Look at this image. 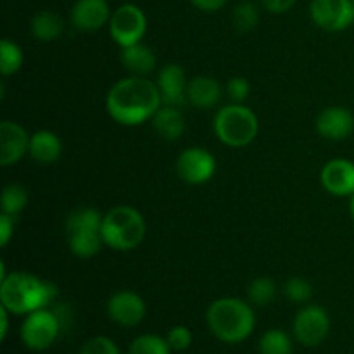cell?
Segmentation results:
<instances>
[{
    "label": "cell",
    "mask_w": 354,
    "mask_h": 354,
    "mask_svg": "<svg viewBox=\"0 0 354 354\" xmlns=\"http://www.w3.org/2000/svg\"><path fill=\"white\" fill-rule=\"evenodd\" d=\"M162 106L158 83L147 76H128L111 86L106 109L116 123L137 127L151 120Z\"/></svg>",
    "instance_id": "6da1fadb"
},
{
    "label": "cell",
    "mask_w": 354,
    "mask_h": 354,
    "mask_svg": "<svg viewBox=\"0 0 354 354\" xmlns=\"http://www.w3.org/2000/svg\"><path fill=\"white\" fill-rule=\"evenodd\" d=\"M57 296L55 283L24 272L9 273L0 282L2 306L12 315H30L48 308Z\"/></svg>",
    "instance_id": "7a4b0ae2"
},
{
    "label": "cell",
    "mask_w": 354,
    "mask_h": 354,
    "mask_svg": "<svg viewBox=\"0 0 354 354\" xmlns=\"http://www.w3.org/2000/svg\"><path fill=\"white\" fill-rule=\"evenodd\" d=\"M207 327L227 344H237L245 341L252 334L256 325L254 311L245 301L237 297H221L216 299L206 313Z\"/></svg>",
    "instance_id": "3957f363"
},
{
    "label": "cell",
    "mask_w": 354,
    "mask_h": 354,
    "mask_svg": "<svg viewBox=\"0 0 354 354\" xmlns=\"http://www.w3.org/2000/svg\"><path fill=\"white\" fill-rule=\"evenodd\" d=\"M145 237V220L131 206H116L104 214L102 241L116 251H131Z\"/></svg>",
    "instance_id": "277c9868"
},
{
    "label": "cell",
    "mask_w": 354,
    "mask_h": 354,
    "mask_svg": "<svg viewBox=\"0 0 354 354\" xmlns=\"http://www.w3.org/2000/svg\"><path fill=\"white\" fill-rule=\"evenodd\" d=\"M104 216L95 207H80L73 211L66 220L68 244L73 254L78 258H92L100 251Z\"/></svg>",
    "instance_id": "5b68a950"
},
{
    "label": "cell",
    "mask_w": 354,
    "mask_h": 354,
    "mask_svg": "<svg viewBox=\"0 0 354 354\" xmlns=\"http://www.w3.org/2000/svg\"><path fill=\"white\" fill-rule=\"evenodd\" d=\"M214 133L228 147H245L256 138L259 123L256 114L244 104L221 107L214 116Z\"/></svg>",
    "instance_id": "8992f818"
},
{
    "label": "cell",
    "mask_w": 354,
    "mask_h": 354,
    "mask_svg": "<svg viewBox=\"0 0 354 354\" xmlns=\"http://www.w3.org/2000/svg\"><path fill=\"white\" fill-rule=\"evenodd\" d=\"M61 322L54 310L41 308L33 311L26 317V320L21 325V341L28 349L33 351H44L48 346L55 342V339L61 335Z\"/></svg>",
    "instance_id": "52a82bcc"
},
{
    "label": "cell",
    "mask_w": 354,
    "mask_h": 354,
    "mask_svg": "<svg viewBox=\"0 0 354 354\" xmlns=\"http://www.w3.org/2000/svg\"><path fill=\"white\" fill-rule=\"evenodd\" d=\"M109 31L121 48L140 44L147 31V17L135 3H123L111 14Z\"/></svg>",
    "instance_id": "ba28073f"
},
{
    "label": "cell",
    "mask_w": 354,
    "mask_h": 354,
    "mask_svg": "<svg viewBox=\"0 0 354 354\" xmlns=\"http://www.w3.org/2000/svg\"><path fill=\"white\" fill-rule=\"evenodd\" d=\"M313 23L325 31H342L354 23V0H311Z\"/></svg>",
    "instance_id": "9c48e42d"
},
{
    "label": "cell",
    "mask_w": 354,
    "mask_h": 354,
    "mask_svg": "<svg viewBox=\"0 0 354 354\" xmlns=\"http://www.w3.org/2000/svg\"><path fill=\"white\" fill-rule=\"evenodd\" d=\"M176 171L183 182L203 185L216 173V159L203 147H189L176 159Z\"/></svg>",
    "instance_id": "30bf717a"
},
{
    "label": "cell",
    "mask_w": 354,
    "mask_h": 354,
    "mask_svg": "<svg viewBox=\"0 0 354 354\" xmlns=\"http://www.w3.org/2000/svg\"><path fill=\"white\" fill-rule=\"evenodd\" d=\"M330 332V317L322 306H306L296 315L294 320V335L303 346L313 348Z\"/></svg>",
    "instance_id": "8fae6325"
},
{
    "label": "cell",
    "mask_w": 354,
    "mask_h": 354,
    "mask_svg": "<svg viewBox=\"0 0 354 354\" xmlns=\"http://www.w3.org/2000/svg\"><path fill=\"white\" fill-rule=\"evenodd\" d=\"M28 131L16 121L3 120L0 123V165L12 166L30 152Z\"/></svg>",
    "instance_id": "7c38bea8"
},
{
    "label": "cell",
    "mask_w": 354,
    "mask_h": 354,
    "mask_svg": "<svg viewBox=\"0 0 354 354\" xmlns=\"http://www.w3.org/2000/svg\"><path fill=\"white\" fill-rule=\"evenodd\" d=\"M107 315L113 322L123 327H135L145 317V303L131 290H120L107 301Z\"/></svg>",
    "instance_id": "4fadbf2b"
},
{
    "label": "cell",
    "mask_w": 354,
    "mask_h": 354,
    "mask_svg": "<svg viewBox=\"0 0 354 354\" xmlns=\"http://www.w3.org/2000/svg\"><path fill=\"white\" fill-rule=\"evenodd\" d=\"M322 185L332 196H354V162L344 158L328 161L322 169Z\"/></svg>",
    "instance_id": "5bb4252c"
},
{
    "label": "cell",
    "mask_w": 354,
    "mask_h": 354,
    "mask_svg": "<svg viewBox=\"0 0 354 354\" xmlns=\"http://www.w3.org/2000/svg\"><path fill=\"white\" fill-rule=\"evenodd\" d=\"M158 88L165 106L180 107L185 106L187 100V82L185 71L178 64L162 66L158 75Z\"/></svg>",
    "instance_id": "9a60e30c"
},
{
    "label": "cell",
    "mask_w": 354,
    "mask_h": 354,
    "mask_svg": "<svg viewBox=\"0 0 354 354\" xmlns=\"http://www.w3.org/2000/svg\"><path fill=\"white\" fill-rule=\"evenodd\" d=\"M109 19L107 0H76L71 7V23L80 31H97Z\"/></svg>",
    "instance_id": "2e32d148"
},
{
    "label": "cell",
    "mask_w": 354,
    "mask_h": 354,
    "mask_svg": "<svg viewBox=\"0 0 354 354\" xmlns=\"http://www.w3.org/2000/svg\"><path fill=\"white\" fill-rule=\"evenodd\" d=\"M318 133L328 140H344L354 131V116L346 107H327L317 118Z\"/></svg>",
    "instance_id": "e0dca14e"
},
{
    "label": "cell",
    "mask_w": 354,
    "mask_h": 354,
    "mask_svg": "<svg viewBox=\"0 0 354 354\" xmlns=\"http://www.w3.org/2000/svg\"><path fill=\"white\" fill-rule=\"evenodd\" d=\"M187 100L197 109H211L221 100V85L211 76H196L187 85Z\"/></svg>",
    "instance_id": "ac0fdd59"
},
{
    "label": "cell",
    "mask_w": 354,
    "mask_h": 354,
    "mask_svg": "<svg viewBox=\"0 0 354 354\" xmlns=\"http://www.w3.org/2000/svg\"><path fill=\"white\" fill-rule=\"evenodd\" d=\"M61 138L50 130H38L30 138V156L40 165H52L61 158Z\"/></svg>",
    "instance_id": "d6986e66"
},
{
    "label": "cell",
    "mask_w": 354,
    "mask_h": 354,
    "mask_svg": "<svg viewBox=\"0 0 354 354\" xmlns=\"http://www.w3.org/2000/svg\"><path fill=\"white\" fill-rule=\"evenodd\" d=\"M121 64L133 76H147L156 68V55L147 45L135 44L121 48Z\"/></svg>",
    "instance_id": "ffe728a7"
},
{
    "label": "cell",
    "mask_w": 354,
    "mask_h": 354,
    "mask_svg": "<svg viewBox=\"0 0 354 354\" xmlns=\"http://www.w3.org/2000/svg\"><path fill=\"white\" fill-rule=\"evenodd\" d=\"M152 124L165 140H178L185 131V118L178 107L165 106V104L152 116Z\"/></svg>",
    "instance_id": "44dd1931"
},
{
    "label": "cell",
    "mask_w": 354,
    "mask_h": 354,
    "mask_svg": "<svg viewBox=\"0 0 354 354\" xmlns=\"http://www.w3.org/2000/svg\"><path fill=\"white\" fill-rule=\"evenodd\" d=\"M64 31V21L52 10H40L31 19V33L40 41H54Z\"/></svg>",
    "instance_id": "7402d4cb"
},
{
    "label": "cell",
    "mask_w": 354,
    "mask_h": 354,
    "mask_svg": "<svg viewBox=\"0 0 354 354\" xmlns=\"http://www.w3.org/2000/svg\"><path fill=\"white\" fill-rule=\"evenodd\" d=\"M28 204V190L26 187L19 183H9L2 192V213L9 216H17Z\"/></svg>",
    "instance_id": "603a6c76"
},
{
    "label": "cell",
    "mask_w": 354,
    "mask_h": 354,
    "mask_svg": "<svg viewBox=\"0 0 354 354\" xmlns=\"http://www.w3.org/2000/svg\"><path fill=\"white\" fill-rule=\"evenodd\" d=\"M23 62L24 55L19 45L10 40L0 41V73H2V76H10L17 73Z\"/></svg>",
    "instance_id": "cb8c5ba5"
},
{
    "label": "cell",
    "mask_w": 354,
    "mask_h": 354,
    "mask_svg": "<svg viewBox=\"0 0 354 354\" xmlns=\"http://www.w3.org/2000/svg\"><path fill=\"white\" fill-rule=\"evenodd\" d=\"M259 353L261 354H292V342L283 330L272 328L265 332L259 339Z\"/></svg>",
    "instance_id": "d4e9b609"
},
{
    "label": "cell",
    "mask_w": 354,
    "mask_h": 354,
    "mask_svg": "<svg viewBox=\"0 0 354 354\" xmlns=\"http://www.w3.org/2000/svg\"><path fill=\"white\" fill-rule=\"evenodd\" d=\"M171 351L173 349L168 344V339H162L154 334H144L133 339L128 354H171Z\"/></svg>",
    "instance_id": "484cf974"
},
{
    "label": "cell",
    "mask_w": 354,
    "mask_h": 354,
    "mask_svg": "<svg viewBox=\"0 0 354 354\" xmlns=\"http://www.w3.org/2000/svg\"><path fill=\"white\" fill-rule=\"evenodd\" d=\"M232 21H234L235 30L241 31V33L252 31L259 23L258 6L252 2L237 3L234 9V12H232Z\"/></svg>",
    "instance_id": "4316f807"
},
{
    "label": "cell",
    "mask_w": 354,
    "mask_h": 354,
    "mask_svg": "<svg viewBox=\"0 0 354 354\" xmlns=\"http://www.w3.org/2000/svg\"><path fill=\"white\" fill-rule=\"evenodd\" d=\"M277 296V283L268 277H259L252 280L248 289V297L256 306H266L272 303Z\"/></svg>",
    "instance_id": "83f0119b"
},
{
    "label": "cell",
    "mask_w": 354,
    "mask_h": 354,
    "mask_svg": "<svg viewBox=\"0 0 354 354\" xmlns=\"http://www.w3.org/2000/svg\"><path fill=\"white\" fill-rule=\"evenodd\" d=\"M283 292H286L287 299H290L292 303H306L313 296V287H311V283L308 280L294 277V279L286 282Z\"/></svg>",
    "instance_id": "f1b7e54d"
},
{
    "label": "cell",
    "mask_w": 354,
    "mask_h": 354,
    "mask_svg": "<svg viewBox=\"0 0 354 354\" xmlns=\"http://www.w3.org/2000/svg\"><path fill=\"white\" fill-rule=\"evenodd\" d=\"M78 354H120V349H118L116 342L111 341L109 337L97 335V337L86 341Z\"/></svg>",
    "instance_id": "f546056e"
},
{
    "label": "cell",
    "mask_w": 354,
    "mask_h": 354,
    "mask_svg": "<svg viewBox=\"0 0 354 354\" xmlns=\"http://www.w3.org/2000/svg\"><path fill=\"white\" fill-rule=\"evenodd\" d=\"M251 85L244 76H234L227 83V93L234 104H242L249 97Z\"/></svg>",
    "instance_id": "4dcf8cb0"
},
{
    "label": "cell",
    "mask_w": 354,
    "mask_h": 354,
    "mask_svg": "<svg viewBox=\"0 0 354 354\" xmlns=\"http://www.w3.org/2000/svg\"><path fill=\"white\" fill-rule=\"evenodd\" d=\"M168 344L171 346L173 351H185L192 344V332L183 325H176L168 332Z\"/></svg>",
    "instance_id": "1f68e13d"
},
{
    "label": "cell",
    "mask_w": 354,
    "mask_h": 354,
    "mask_svg": "<svg viewBox=\"0 0 354 354\" xmlns=\"http://www.w3.org/2000/svg\"><path fill=\"white\" fill-rule=\"evenodd\" d=\"M14 232V216L2 213L0 214V245H7Z\"/></svg>",
    "instance_id": "d6a6232c"
},
{
    "label": "cell",
    "mask_w": 354,
    "mask_h": 354,
    "mask_svg": "<svg viewBox=\"0 0 354 354\" xmlns=\"http://www.w3.org/2000/svg\"><path fill=\"white\" fill-rule=\"evenodd\" d=\"M266 10L273 14H283L294 7L297 0H259Z\"/></svg>",
    "instance_id": "836d02e7"
},
{
    "label": "cell",
    "mask_w": 354,
    "mask_h": 354,
    "mask_svg": "<svg viewBox=\"0 0 354 354\" xmlns=\"http://www.w3.org/2000/svg\"><path fill=\"white\" fill-rule=\"evenodd\" d=\"M190 3L199 10L214 12V10H220L227 3V0H190Z\"/></svg>",
    "instance_id": "e575fe53"
},
{
    "label": "cell",
    "mask_w": 354,
    "mask_h": 354,
    "mask_svg": "<svg viewBox=\"0 0 354 354\" xmlns=\"http://www.w3.org/2000/svg\"><path fill=\"white\" fill-rule=\"evenodd\" d=\"M0 318H2V330H0V339L7 337V328H9V311L6 308H0Z\"/></svg>",
    "instance_id": "d590c367"
},
{
    "label": "cell",
    "mask_w": 354,
    "mask_h": 354,
    "mask_svg": "<svg viewBox=\"0 0 354 354\" xmlns=\"http://www.w3.org/2000/svg\"><path fill=\"white\" fill-rule=\"evenodd\" d=\"M349 211H351V216L354 220V196H351V204H349Z\"/></svg>",
    "instance_id": "8d00e7d4"
}]
</instances>
